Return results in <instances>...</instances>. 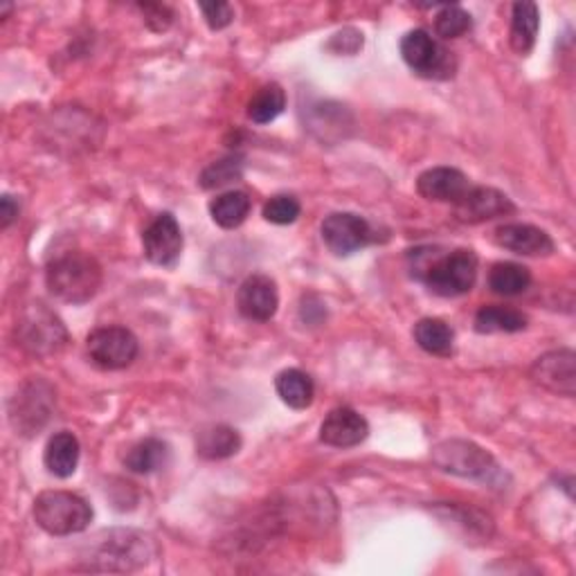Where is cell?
I'll return each mask as SVG.
<instances>
[{
    "label": "cell",
    "mask_w": 576,
    "mask_h": 576,
    "mask_svg": "<svg viewBox=\"0 0 576 576\" xmlns=\"http://www.w3.org/2000/svg\"><path fill=\"white\" fill-rule=\"evenodd\" d=\"M410 261L412 277L442 298L469 294L477 279V255L466 248L451 253H440V248H416L410 253Z\"/></svg>",
    "instance_id": "cell-1"
},
{
    "label": "cell",
    "mask_w": 576,
    "mask_h": 576,
    "mask_svg": "<svg viewBox=\"0 0 576 576\" xmlns=\"http://www.w3.org/2000/svg\"><path fill=\"white\" fill-rule=\"evenodd\" d=\"M102 266L95 257L70 250L54 257L45 270L48 291L65 305H86L91 302L102 288Z\"/></svg>",
    "instance_id": "cell-2"
},
{
    "label": "cell",
    "mask_w": 576,
    "mask_h": 576,
    "mask_svg": "<svg viewBox=\"0 0 576 576\" xmlns=\"http://www.w3.org/2000/svg\"><path fill=\"white\" fill-rule=\"evenodd\" d=\"M34 521L50 536H70L93 523V510L78 493L43 491L34 500Z\"/></svg>",
    "instance_id": "cell-3"
},
{
    "label": "cell",
    "mask_w": 576,
    "mask_h": 576,
    "mask_svg": "<svg viewBox=\"0 0 576 576\" xmlns=\"http://www.w3.org/2000/svg\"><path fill=\"white\" fill-rule=\"evenodd\" d=\"M17 340L32 356L59 353L68 342L63 322L41 302L21 311L17 322Z\"/></svg>",
    "instance_id": "cell-4"
},
{
    "label": "cell",
    "mask_w": 576,
    "mask_h": 576,
    "mask_svg": "<svg viewBox=\"0 0 576 576\" xmlns=\"http://www.w3.org/2000/svg\"><path fill=\"white\" fill-rule=\"evenodd\" d=\"M432 462L446 473L469 480L493 482L500 475V466L493 460V455L480 449L477 444L464 440H449L438 444L432 449Z\"/></svg>",
    "instance_id": "cell-5"
},
{
    "label": "cell",
    "mask_w": 576,
    "mask_h": 576,
    "mask_svg": "<svg viewBox=\"0 0 576 576\" xmlns=\"http://www.w3.org/2000/svg\"><path fill=\"white\" fill-rule=\"evenodd\" d=\"M401 56L425 80H449L455 75V61L451 52L425 30H412L401 41Z\"/></svg>",
    "instance_id": "cell-6"
},
{
    "label": "cell",
    "mask_w": 576,
    "mask_h": 576,
    "mask_svg": "<svg viewBox=\"0 0 576 576\" xmlns=\"http://www.w3.org/2000/svg\"><path fill=\"white\" fill-rule=\"evenodd\" d=\"M156 554L154 541L140 532H111L106 541L100 543L93 560H100L102 569L126 572L147 565V560Z\"/></svg>",
    "instance_id": "cell-7"
},
{
    "label": "cell",
    "mask_w": 576,
    "mask_h": 576,
    "mask_svg": "<svg viewBox=\"0 0 576 576\" xmlns=\"http://www.w3.org/2000/svg\"><path fill=\"white\" fill-rule=\"evenodd\" d=\"M86 349L97 368L115 372L133 363L140 351V342L126 327H102L89 336Z\"/></svg>",
    "instance_id": "cell-8"
},
{
    "label": "cell",
    "mask_w": 576,
    "mask_h": 576,
    "mask_svg": "<svg viewBox=\"0 0 576 576\" xmlns=\"http://www.w3.org/2000/svg\"><path fill=\"white\" fill-rule=\"evenodd\" d=\"M320 233L325 246L338 257H349L374 241L372 226L363 219V216L351 212L329 214L322 222Z\"/></svg>",
    "instance_id": "cell-9"
},
{
    "label": "cell",
    "mask_w": 576,
    "mask_h": 576,
    "mask_svg": "<svg viewBox=\"0 0 576 576\" xmlns=\"http://www.w3.org/2000/svg\"><path fill=\"white\" fill-rule=\"evenodd\" d=\"M529 377L543 390L572 399L576 394V353L572 349L549 351L536 358Z\"/></svg>",
    "instance_id": "cell-10"
},
{
    "label": "cell",
    "mask_w": 576,
    "mask_h": 576,
    "mask_svg": "<svg viewBox=\"0 0 576 576\" xmlns=\"http://www.w3.org/2000/svg\"><path fill=\"white\" fill-rule=\"evenodd\" d=\"M142 250L156 266H174L183 253V230L174 214L163 212L142 233Z\"/></svg>",
    "instance_id": "cell-11"
},
{
    "label": "cell",
    "mask_w": 576,
    "mask_h": 576,
    "mask_svg": "<svg viewBox=\"0 0 576 576\" xmlns=\"http://www.w3.org/2000/svg\"><path fill=\"white\" fill-rule=\"evenodd\" d=\"M52 390L45 383H28L10 405V421L21 435H34L52 412Z\"/></svg>",
    "instance_id": "cell-12"
},
{
    "label": "cell",
    "mask_w": 576,
    "mask_h": 576,
    "mask_svg": "<svg viewBox=\"0 0 576 576\" xmlns=\"http://www.w3.org/2000/svg\"><path fill=\"white\" fill-rule=\"evenodd\" d=\"M516 205L507 194L493 187H473L455 203V216L462 224H484L514 214Z\"/></svg>",
    "instance_id": "cell-13"
},
{
    "label": "cell",
    "mask_w": 576,
    "mask_h": 576,
    "mask_svg": "<svg viewBox=\"0 0 576 576\" xmlns=\"http://www.w3.org/2000/svg\"><path fill=\"white\" fill-rule=\"evenodd\" d=\"M239 313L253 322H268L279 307V291L275 279L268 275H250L244 279L237 294Z\"/></svg>",
    "instance_id": "cell-14"
},
{
    "label": "cell",
    "mask_w": 576,
    "mask_h": 576,
    "mask_svg": "<svg viewBox=\"0 0 576 576\" xmlns=\"http://www.w3.org/2000/svg\"><path fill=\"white\" fill-rule=\"evenodd\" d=\"M368 435H370L368 419L351 408L331 410L320 425V440L333 449H353L358 444H363Z\"/></svg>",
    "instance_id": "cell-15"
},
{
    "label": "cell",
    "mask_w": 576,
    "mask_h": 576,
    "mask_svg": "<svg viewBox=\"0 0 576 576\" xmlns=\"http://www.w3.org/2000/svg\"><path fill=\"white\" fill-rule=\"evenodd\" d=\"M495 244L504 250L525 257H549L554 253V239L529 224H507L495 230Z\"/></svg>",
    "instance_id": "cell-16"
},
{
    "label": "cell",
    "mask_w": 576,
    "mask_h": 576,
    "mask_svg": "<svg viewBox=\"0 0 576 576\" xmlns=\"http://www.w3.org/2000/svg\"><path fill=\"white\" fill-rule=\"evenodd\" d=\"M471 189L469 178L455 167H432L423 172L416 181V192L425 200L435 203H457Z\"/></svg>",
    "instance_id": "cell-17"
},
{
    "label": "cell",
    "mask_w": 576,
    "mask_h": 576,
    "mask_svg": "<svg viewBox=\"0 0 576 576\" xmlns=\"http://www.w3.org/2000/svg\"><path fill=\"white\" fill-rule=\"evenodd\" d=\"M80 455H82V449H80V440L72 435V432H56L54 438H50L48 446H45V453H43V462H45V469L54 475V477H70L75 475L78 466H80Z\"/></svg>",
    "instance_id": "cell-18"
},
{
    "label": "cell",
    "mask_w": 576,
    "mask_h": 576,
    "mask_svg": "<svg viewBox=\"0 0 576 576\" xmlns=\"http://www.w3.org/2000/svg\"><path fill=\"white\" fill-rule=\"evenodd\" d=\"M241 449V435L224 423L207 425L196 435V453L205 460H226L237 455Z\"/></svg>",
    "instance_id": "cell-19"
},
{
    "label": "cell",
    "mask_w": 576,
    "mask_h": 576,
    "mask_svg": "<svg viewBox=\"0 0 576 576\" xmlns=\"http://www.w3.org/2000/svg\"><path fill=\"white\" fill-rule=\"evenodd\" d=\"M275 390L279 399L294 410H307L316 399V383L302 370H284L275 379Z\"/></svg>",
    "instance_id": "cell-20"
},
{
    "label": "cell",
    "mask_w": 576,
    "mask_h": 576,
    "mask_svg": "<svg viewBox=\"0 0 576 576\" xmlns=\"http://www.w3.org/2000/svg\"><path fill=\"white\" fill-rule=\"evenodd\" d=\"M538 28H541L538 6L536 3H516L514 12H512V34H510V43H512L514 52H518L521 56H527L536 45Z\"/></svg>",
    "instance_id": "cell-21"
},
{
    "label": "cell",
    "mask_w": 576,
    "mask_h": 576,
    "mask_svg": "<svg viewBox=\"0 0 576 576\" xmlns=\"http://www.w3.org/2000/svg\"><path fill=\"white\" fill-rule=\"evenodd\" d=\"M169 462V446L156 438L142 440L124 457V466L137 475H152L165 469Z\"/></svg>",
    "instance_id": "cell-22"
},
{
    "label": "cell",
    "mask_w": 576,
    "mask_h": 576,
    "mask_svg": "<svg viewBox=\"0 0 576 576\" xmlns=\"http://www.w3.org/2000/svg\"><path fill=\"white\" fill-rule=\"evenodd\" d=\"M250 207L253 200L246 192H226L209 203V214L216 226H222L224 230H235L248 219Z\"/></svg>",
    "instance_id": "cell-23"
},
{
    "label": "cell",
    "mask_w": 576,
    "mask_h": 576,
    "mask_svg": "<svg viewBox=\"0 0 576 576\" xmlns=\"http://www.w3.org/2000/svg\"><path fill=\"white\" fill-rule=\"evenodd\" d=\"M532 284V272L527 266L514 261H500L488 272V288L495 296L516 298L525 294Z\"/></svg>",
    "instance_id": "cell-24"
},
{
    "label": "cell",
    "mask_w": 576,
    "mask_h": 576,
    "mask_svg": "<svg viewBox=\"0 0 576 576\" xmlns=\"http://www.w3.org/2000/svg\"><path fill=\"white\" fill-rule=\"evenodd\" d=\"M527 316L512 307H482L475 313L477 333H518L527 329Z\"/></svg>",
    "instance_id": "cell-25"
},
{
    "label": "cell",
    "mask_w": 576,
    "mask_h": 576,
    "mask_svg": "<svg viewBox=\"0 0 576 576\" xmlns=\"http://www.w3.org/2000/svg\"><path fill=\"white\" fill-rule=\"evenodd\" d=\"M414 342L432 356H451L455 344L453 329L438 318H423L414 325Z\"/></svg>",
    "instance_id": "cell-26"
},
{
    "label": "cell",
    "mask_w": 576,
    "mask_h": 576,
    "mask_svg": "<svg viewBox=\"0 0 576 576\" xmlns=\"http://www.w3.org/2000/svg\"><path fill=\"white\" fill-rule=\"evenodd\" d=\"M284 109H286L284 89L279 84H266L253 95L248 104V117L255 124H270L284 113Z\"/></svg>",
    "instance_id": "cell-27"
},
{
    "label": "cell",
    "mask_w": 576,
    "mask_h": 576,
    "mask_svg": "<svg viewBox=\"0 0 576 576\" xmlns=\"http://www.w3.org/2000/svg\"><path fill=\"white\" fill-rule=\"evenodd\" d=\"M244 176V161L241 158H224L219 163H212L203 169L198 183L203 189H219L226 187Z\"/></svg>",
    "instance_id": "cell-28"
},
{
    "label": "cell",
    "mask_w": 576,
    "mask_h": 576,
    "mask_svg": "<svg viewBox=\"0 0 576 576\" xmlns=\"http://www.w3.org/2000/svg\"><path fill=\"white\" fill-rule=\"evenodd\" d=\"M302 212V205L296 196L291 194H277L266 200L264 205V219L275 226H291L298 222V216Z\"/></svg>",
    "instance_id": "cell-29"
},
{
    "label": "cell",
    "mask_w": 576,
    "mask_h": 576,
    "mask_svg": "<svg viewBox=\"0 0 576 576\" xmlns=\"http://www.w3.org/2000/svg\"><path fill=\"white\" fill-rule=\"evenodd\" d=\"M473 28L471 14L460 6H444L435 17V30L442 39H460Z\"/></svg>",
    "instance_id": "cell-30"
},
{
    "label": "cell",
    "mask_w": 576,
    "mask_h": 576,
    "mask_svg": "<svg viewBox=\"0 0 576 576\" xmlns=\"http://www.w3.org/2000/svg\"><path fill=\"white\" fill-rule=\"evenodd\" d=\"M198 8L203 12V19L209 25V30H224L235 21L233 6L222 3V0H216V3H200Z\"/></svg>",
    "instance_id": "cell-31"
},
{
    "label": "cell",
    "mask_w": 576,
    "mask_h": 576,
    "mask_svg": "<svg viewBox=\"0 0 576 576\" xmlns=\"http://www.w3.org/2000/svg\"><path fill=\"white\" fill-rule=\"evenodd\" d=\"M144 14V23L150 25V30L154 32H165L169 30V25L174 23V12L172 8L167 6H161V3H144V6H137Z\"/></svg>",
    "instance_id": "cell-32"
},
{
    "label": "cell",
    "mask_w": 576,
    "mask_h": 576,
    "mask_svg": "<svg viewBox=\"0 0 576 576\" xmlns=\"http://www.w3.org/2000/svg\"><path fill=\"white\" fill-rule=\"evenodd\" d=\"M19 200H14V196L6 194L3 198H0V228L8 230L19 216Z\"/></svg>",
    "instance_id": "cell-33"
}]
</instances>
